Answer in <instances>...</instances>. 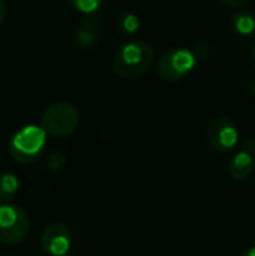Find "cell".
Returning a JSON list of instances; mask_svg holds the SVG:
<instances>
[{
  "label": "cell",
  "mask_w": 255,
  "mask_h": 256,
  "mask_svg": "<svg viewBox=\"0 0 255 256\" xmlns=\"http://www.w3.org/2000/svg\"><path fill=\"white\" fill-rule=\"evenodd\" d=\"M155 50L144 40H129L122 45L113 57L114 72L126 80L143 76L153 64Z\"/></svg>",
  "instance_id": "1"
},
{
  "label": "cell",
  "mask_w": 255,
  "mask_h": 256,
  "mask_svg": "<svg viewBox=\"0 0 255 256\" xmlns=\"http://www.w3.org/2000/svg\"><path fill=\"white\" fill-rule=\"evenodd\" d=\"M80 123V114L77 108L66 102H57L50 105L42 117L41 126L47 132V135L56 138H65L75 132Z\"/></svg>",
  "instance_id": "2"
},
{
  "label": "cell",
  "mask_w": 255,
  "mask_h": 256,
  "mask_svg": "<svg viewBox=\"0 0 255 256\" xmlns=\"http://www.w3.org/2000/svg\"><path fill=\"white\" fill-rule=\"evenodd\" d=\"M47 132L41 126H26L20 129L9 142L11 156L21 164L33 162L39 158L45 146Z\"/></svg>",
  "instance_id": "3"
},
{
  "label": "cell",
  "mask_w": 255,
  "mask_h": 256,
  "mask_svg": "<svg viewBox=\"0 0 255 256\" xmlns=\"http://www.w3.org/2000/svg\"><path fill=\"white\" fill-rule=\"evenodd\" d=\"M30 231V222L23 208L12 204L0 206V242L9 246L21 243Z\"/></svg>",
  "instance_id": "4"
},
{
  "label": "cell",
  "mask_w": 255,
  "mask_h": 256,
  "mask_svg": "<svg viewBox=\"0 0 255 256\" xmlns=\"http://www.w3.org/2000/svg\"><path fill=\"white\" fill-rule=\"evenodd\" d=\"M197 64V56L188 48H171L158 62V74L167 81L186 78Z\"/></svg>",
  "instance_id": "5"
},
{
  "label": "cell",
  "mask_w": 255,
  "mask_h": 256,
  "mask_svg": "<svg viewBox=\"0 0 255 256\" xmlns=\"http://www.w3.org/2000/svg\"><path fill=\"white\" fill-rule=\"evenodd\" d=\"M206 138L213 150L219 153H225L237 146L239 130L231 118L218 117L207 126Z\"/></svg>",
  "instance_id": "6"
},
{
  "label": "cell",
  "mask_w": 255,
  "mask_h": 256,
  "mask_svg": "<svg viewBox=\"0 0 255 256\" xmlns=\"http://www.w3.org/2000/svg\"><path fill=\"white\" fill-rule=\"evenodd\" d=\"M72 244L71 230L60 222L48 225L41 237V248L51 256H65Z\"/></svg>",
  "instance_id": "7"
},
{
  "label": "cell",
  "mask_w": 255,
  "mask_h": 256,
  "mask_svg": "<svg viewBox=\"0 0 255 256\" xmlns=\"http://www.w3.org/2000/svg\"><path fill=\"white\" fill-rule=\"evenodd\" d=\"M101 38V28H99V21L93 16H89L80 22V26L75 28L74 39L75 44L84 50L93 48Z\"/></svg>",
  "instance_id": "8"
},
{
  "label": "cell",
  "mask_w": 255,
  "mask_h": 256,
  "mask_svg": "<svg viewBox=\"0 0 255 256\" xmlns=\"http://www.w3.org/2000/svg\"><path fill=\"white\" fill-rule=\"evenodd\" d=\"M255 170V158L254 153L249 150H240L236 153L228 165L230 176L234 180H246Z\"/></svg>",
  "instance_id": "9"
},
{
  "label": "cell",
  "mask_w": 255,
  "mask_h": 256,
  "mask_svg": "<svg viewBox=\"0 0 255 256\" xmlns=\"http://www.w3.org/2000/svg\"><path fill=\"white\" fill-rule=\"evenodd\" d=\"M20 189V178L12 171H0V201H11Z\"/></svg>",
  "instance_id": "10"
},
{
  "label": "cell",
  "mask_w": 255,
  "mask_h": 256,
  "mask_svg": "<svg viewBox=\"0 0 255 256\" xmlns=\"http://www.w3.org/2000/svg\"><path fill=\"white\" fill-rule=\"evenodd\" d=\"M231 24L239 34L249 36L255 32V15L249 10H240L231 15Z\"/></svg>",
  "instance_id": "11"
},
{
  "label": "cell",
  "mask_w": 255,
  "mask_h": 256,
  "mask_svg": "<svg viewBox=\"0 0 255 256\" xmlns=\"http://www.w3.org/2000/svg\"><path fill=\"white\" fill-rule=\"evenodd\" d=\"M66 2L71 8H74L75 10L86 14V15L96 12L104 3V0H66Z\"/></svg>",
  "instance_id": "12"
},
{
  "label": "cell",
  "mask_w": 255,
  "mask_h": 256,
  "mask_svg": "<svg viewBox=\"0 0 255 256\" xmlns=\"http://www.w3.org/2000/svg\"><path fill=\"white\" fill-rule=\"evenodd\" d=\"M120 27L125 33H135L140 28V18L135 14L126 12L120 16Z\"/></svg>",
  "instance_id": "13"
},
{
  "label": "cell",
  "mask_w": 255,
  "mask_h": 256,
  "mask_svg": "<svg viewBox=\"0 0 255 256\" xmlns=\"http://www.w3.org/2000/svg\"><path fill=\"white\" fill-rule=\"evenodd\" d=\"M219 2L227 8H240V6L246 4L249 0H219Z\"/></svg>",
  "instance_id": "14"
},
{
  "label": "cell",
  "mask_w": 255,
  "mask_h": 256,
  "mask_svg": "<svg viewBox=\"0 0 255 256\" xmlns=\"http://www.w3.org/2000/svg\"><path fill=\"white\" fill-rule=\"evenodd\" d=\"M6 14H8L6 3H5V0H0V24H2V22H3V20L6 18Z\"/></svg>",
  "instance_id": "15"
},
{
  "label": "cell",
  "mask_w": 255,
  "mask_h": 256,
  "mask_svg": "<svg viewBox=\"0 0 255 256\" xmlns=\"http://www.w3.org/2000/svg\"><path fill=\"white\" fill-rule=\"evenodd\" d=\"M240 256H255V246H252V248H249V249H246L243 254Z\"/></svg>",
  "instance_id": "16"
},
{
  "label": "cell",
  "mask_w": 255,
  "mask_h": 256,
  "mask_svg": "<svg viewBox=\"0 0 255 256\" xmlns=\"http://www.w3.org/2000/svg\"><path fill=\"white\" fill-rule=\"evenodd\" d=\"M252 56H254V62H255V45H254V48H252Z\"/></svg>",
  "instance_id": "17"
},
{
  "label": "cell",
  "mask_w": 255,
  "mask_h": 256,
  "mask_svg": "<svg viewBox=\"0 0 255 256\" xmlns=\"http://www.w3.org/2000/svg\"><path fill=\"white\" fill-rule=\"evenodd\" d=\"M254 154H255V150H254Z\"/></svg>",
  "instance_id": "18"
},
{
  "label": "cell",
  "mask_w": 255,
  "mask_h": 256,
  "mask_svg": "<svg viewBox=\"0 0 255 256\" xmlns=\"http://www.w3.org/2000/svg\"><path fill=\"white\" fill-rule=\"evenodd\" d=\"M65 256H68V255H65Z\"/></svg>",
  "instance_id": "19"
}]
</instances>
